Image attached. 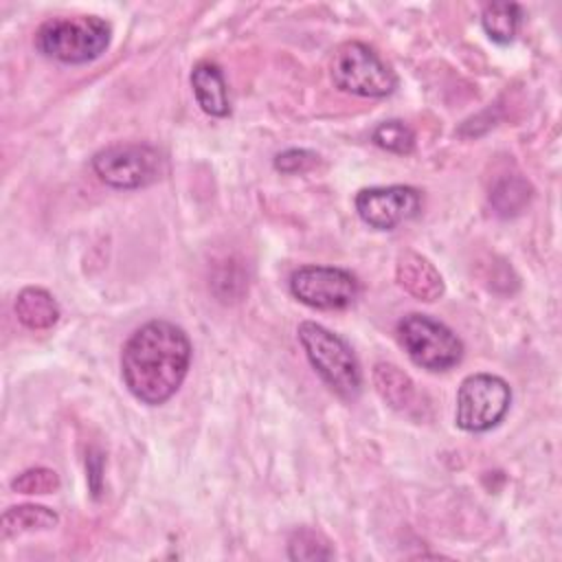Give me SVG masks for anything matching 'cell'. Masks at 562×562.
I'll use <instances>...</instances> for the list:
<instances>
[{
	"label": "cell",
	"mask_w": 562,
	"mask_h": 562,
	"mask_svg": "<svg viewBox=\"0 0 562 562\" xmlns=\"http://www.w3.org/2000/svg\"><path fill=\"white\" fill-rule=\"evenodd\" d=\"M296 336L310 364L327 386L342 400H356L362 391V371L351 347L338 334L314 321H303Z\"/></svg>",
	"instance_id": "obj_2"
},
{
	"label": "cell",
	"mask_w": 562,
	"mask_h": 562,
	"mask_svg": "<svg viewBox=\"0 0 562 562\" xmlns=\"http://www.w3.org/2000/svg\"><path fill=\"white\" fill-rule=\"evenodd\" d=\"M92 171L114 189H140L158 182L167 171L165 156L145 143H116L92 156Z\"/></svg>",
	"instance_id": "obj_6"
},
{
	"label": "cell",
	"mask_w": 562,
	"mask_h": 562,
	"mask_svg": "<svg viewBox=\"0 0 562 562\" xmlns=\"http://www.w3.org/2000/svg\"><path fill=\"white\" fill-rule=\"evenodd\" d=\"M191 364V340L178 325L156 318L127 338L121 351V375L127 391L147 406L167 402L184 382Z\"/></svg>",
	"instance_id": "obj_1"
},
{
	"label": "cell",
	"mask_w": 562,
	"mask_h": 562,
	"mask_svg": "<svg viewBox=\"0 0 562 562\" xmlns=\"http://www.w3.org/2000/svg\"><path fill=\"white\" fill-rule=\"evenodd\" d=\"M191 88L195 94L198 105L202 108V112H206L209 116H228L231 112V103H228V88L222 75V68L211 61H198L191 70Z\"/></svg>",
	"instance_id": "obj_11"
},
{
	"label": "cell",
	"mask_w": 562,
	"mask_h": 562,
	"mask_svg": "<svg viewBox=\"0 0 562 562\" xmlns=\"http://www.w3.org/2000/svg\"><path fill=\"white\" fill-rule=\"evenodd\" d=\"M522 20V7L516 2H487L481 11V24L490 40L507 44L516 37Z\"/></svg>",
	"instance_id": "obj_16"
},
{
	"label": "cell",
	"mask_w": 562,
	"mask_h": 562,
	"mask_svg": "<svg viewBox=\"0 0 562 562\" xmlns=\"http://www.w3.org/2000/svg\"><path fill=\"white\" fill-rule=\"evenodd\" d=\"M288 555L292 560H329L334 558V551L321 533L312 529H299L288 540Z\"/></svg>",
	"instance_id": "obj_18"
},
{
	"label": "cell",
	"mask_w": 562,
	"mask_h": 562,
	"mask_svg": "<svg viewBox=\"0 0 562 562\" xmlns=\"http://www.w3.org/2000/svg\"><path fill=\"white\" fill-rule=\"evenodd\" d=\"M61 485L59 474L50 468H29L11 481V490L20 494H50Z\"/></svg>",
	"instance_id": "obj_19"
},
{
	"label": "cell",
	"mask_w": 562,
	"mask_h": 562,
	"mask_svg": "<svg viewBox=\"0 0 562 562\" xmlns=\"http://www.w3.org/2000/svg\"><path fill=\"white\" fill-rule=\"evenodd\" d=\"M531 195H533V189L522 176L518 173L503 176L490 189V204L498 215L512 217V215H518L531 202Z\"/></svg>",
	"instance_id": "obj_15"
},
{
	"label": "cell",
	"mask_w": 562,
	"mask_h": 562,
	"mask_svg": "<svg viewBox=\"0 0 562 562\" xmlns=\"http://www.w3.org/2000/svg\"><path fill=\"white\" fill-rule=\"evenodd\" d=\"M290 292L314 310H345L360 294V281L345 268L301 266L290 277Z\"/></svg>",
	"instance_id": "obj_8"
},
{
	"label": "cell",
	"mask_w": 562,
	"mask_h": 562,
	"mask_svg": "<svg viewBox=\"0 0 562 562\" xmlns=\"http://www.w3.org/2000/svg\"><path fill=\"white\" fill-rule=\"evenodd\" d=\"M358 217L375 231H393L417 217L422 211V193L408 184L369 187L356 193Z\"/></svg>",
	"instance_id": "obj_9"
},
{
	"label": "cell",
	"mask_w": 562,
	"mask_h": 562,
	"mask_svg": "<svg viewBox=\"0 0 562 562\" xmlns=\"http://www.w3.org/2000/svg\"><path fill=\"white\" fill-rule=\"evenodd\" d=\"M57 522H59V516L50 507L24 503V505H13L4 509L0 520V533H2V540H9L31 531L53 529Z\"/></svg>",
	"instance_id": "obj_13"
},
{
	"label": "cell",
	"mask_w": 562,
	"mask_h": 562,
	"mask_svg": "<svg viewBox=\"0 0 562 562\" xmlns=\"http://www.w3.org/2000/svg\"><path fill=\"white\" fill-rule=\"evenodd\" d=\"M331 81L338 90L367 99L389 97L397 86L391 66H386L369 44L356 40L345 42L334 50Z\"/></svg>",
	"instance_id": "obj_4"
},
{
	"label": "cell",
	"mask_w": 562,
	"mask_h": 562,
	"mask_svg": "<svg viewBox=\"0 0 562 562\" xmlns=\"http://www.w3.org/2000/svg\"><path fill=\"white\" fill-rule=\"evenodd\" d=\"M397 338L408 358L428 371H448L463 358L461 338L428 314H406L397 323Z\"/></svg>",
	"instance_id": "obj_5"
},
{
	"label": "cell",
	"mask_w": 562,
	"mask_h": 562,
	"mask_svg": "<svg viewBox=\"0 0 562 562\" xmlns=\"http://www.w3.org/2000/svg\"><path fill=\"white\" fill-rule=\"evenodd\" d=\"M395 279L397 283L417 301L432 303L437 301L446 285L439 270L419 252L402 250L395 261Z\"/></svg>",
	"instance_id": "obj_10"
},
{
	"label": "cell",
	"mask_w": 562,
	"mask_h": 562,
	"mask_svg": "<svg viewBox=\"0 0 562 562\" xmlns=\"http://www.w3.org/2000/svg\"><path fill=\"white\" fill-rule=\"evenodd\" d=\"M15 314L18 321L29 329H48L59 321L61 310L48 290L29 285L20 290L15 299Z\"/></svg>",
	"instance_id": "obj_12"
},
{
	"label": "cell",
	"mask_w": 562,
	"mask_h": 562,
	"mask_svg": "<svg viewBox=\"0 0 562 562\" xmlns=\"http://www.w3.org/2000/svg\"><path fill=\"white\" fill-rule=\"evenodd\" d=\"M371 140L378 147H382L386 151H393V154H411L413 147H415L413 130L404 121H400V119H391V121L380 123L373 130Z\"/></svg>",
	"instance_id": "obj_17"
},
{
	"label": "cell",
	"mask_w": 562,
	"mask_h": 562,
	"mask_svg": "<svg viewBox=\"0 0 562 562\" xmlns=\"http://www.w3.org/2000/svg\"><path fill=\"white\" fill-rule=\"evenodd\" d=\"M509 404L512 389L503 378L472 373L459 384L454 422L465 432H485L505 417Z\"/></svg>",
	"instance_id": "obj_7"
},
{
	"label": "cell",
	"mask_w": 562,
	"mask_h": 562,
	"mask_svg": "<svg viewBox=\"0 0 562 562\" xmlns=\"http://www.w3.org/2000/svg\"><path fill=\"white\" fill-rule=\"evenodd\" d=\"M110 35V24L99 15H61L37 29L35 46L61 64H86L105 53Z\"/></svg>",
	"instance_id": "obj_3"
},
{
	"label": "cell",
	"mask_w": 562,
	"mask_h": 562,
	"mask_svg": "<svg viewBox=\"0 0 562 562\" xmlns=\"http://www.w3.org/2000/svg\"><path fill=\"white\" fill-rule=\"evenodd\" d=\"M373 386L380 397L395 411H406L417 400L415 382L391 362H378L373 367Z\"/></svg>",
	"instance_id": "obj_14"
},
{
	"label": "cell",
	"mask_w": 562,
	"mask_h": 562,
	"mask_svg": "<svg viewBox=\"0 0 562 562\" xmlns=\"http://www.w3.org/2000/svg\"><path fill=\"white\" fill-rule=\"evenodd\" d=\"M318 162V154L310 149H285L274 156V169L281 173H301Z\"/></svg>",
	"instance_id": "obj_20"
}]
</instances>
